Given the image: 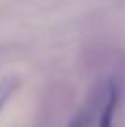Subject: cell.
I'll use <instances>...</instances> for the list:
<instances>
[{"label":"cell","instance_id":"obj_2","mask_svg":"<svg viewBox=\"0 0 125 127\" xmlns=\"http://www.w3.org/2000/svg\"><path fill=\"white\" fill-rule=\"evenodd\" d=\"M103 92H105V89H103ZM103 92H101V94H103ZM101 94H96L94 98H90L88 101L85 103V107L74 116V120L68 124V127H88L90 124H92L94 116H96V114H101L103 105H105V103H103L101 107H100V103H98V99H100Z\"/></svg>","mask_w":125,"mask_h":127},{"label":"cell","instance_id":"obj_1","mask_svg":"<svg viewBox=\"0 0 125 127\" xmlns=\"http://www.w3.org/2000/svg\"><path fill=\"white\" fill-rule=\"evenodd\" d=\"M118 101H120V87L114 79H110L107 85V99L100 114V127H114V114Z\"/></svg>","mask_w":125,"mask_h":127},{"label":"cell","instance_id":"obj_3","mask_svg":"<svg viewBox=\"0 0 125 127\" xmlns=\"http://www.w3.org/2000/svg\"><path fill=\"white\" fill-rule=\"evenodd\" d=\"M19 87V79L15 76H9V77H4L0 81V111L4 109V105L7 103V99L11 98V94L17 90Z\"/></svg>","mask_w":125,"mask_h":127}]
</instances>
